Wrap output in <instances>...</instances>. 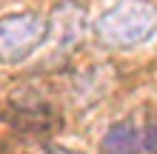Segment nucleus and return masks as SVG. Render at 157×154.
<instances>
[{"label": "nucleus", "instance_id": "f257e3e1", "mask_svg": "<svg viewBox=\"0 0 157 154\" xmlns=\"http://www.w3.org/2000/svg\"><path fill=\"white\" fill-rule=\"evenodd\" d=\"M157 32V6L151 0H123L94 23V37L109 49H134Z\"/></svg>", "mask_w": 157, "mask_h": 154}, {"label": "nucleus", "instance_id": "39448f33", "mask_svg": "<svg viewBox=\"0 0 157 154\" xmlns=\"http://www.w3.org/2000/svg\"><path fill=\"white\" fill-rule=\"evenodd\" d=\"M132 154H157V126H146L137 129Z\"/></svg>", "mask_w": 157, "mask_h": 154}, {"label": "nucleus", "instance_id": "7ed1b4c3", "mask_svg": "<svg viewBox=\"0 0 157 154\" xmlns=\"http://www.w3.org/2000/svg\"><path fill=\"white\" fill-rule=\"evenodd\" d=\"M49 26V32H54V37L63 49H69L71 43L80 40V34L86 32V12H83V6L75 3V0H66V3L54 6L52 17L46 20Z\"/></svg>", "mask_w": 157, "mask_h": 154}, {"label": "nucleus", "instance_id": "20e7f679", "mask_svg": "<svg viewBox=\"0 0 157 154\" xmlns=\"http://www.w3.org/2000/svg\"><path fill=\"white\" fill-rule=\"evenodd\" d=\"M134 134L137 129L132 123H117L106 131L103 137V154H132V146H134Z\"/></svg>", "mask_w": 157, "mask_h": 154}, {"label": "nucleus", "instance_id": "f03ea898", "mask_svg": "<svg viewBox=\"0 0 157 154\" xmlns=\"http://www.w3.org/2000/svg\"><path fill=\"white\" fill-rule=\"evenodd\" d=\"M46 37H49L46 17L34 14V12L0 17V60L3 63H20L29 54L37 51Z\"/></svg>", "mask_w": 157, "mask_h": 154}]
</instances>
